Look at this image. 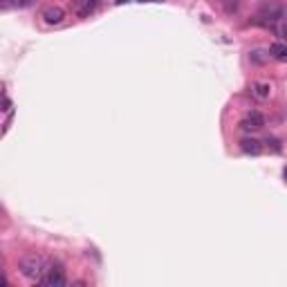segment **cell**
<instances>
[{
  "mask_svg": "<svg viewBox=\"0 0 287 287\" xmlns=\"http://www.w3.org/2000/svg\"><path fill=\"white\" fill-rule=\"evenodd\" d=\"M50 267H52V263L47 261L45 256H41V253L25 256V258H20V263H18L20 274H23L25 278H29V280H36V283H41V278L47 274V269Z\"/></svg>",
  "mask_w": 287,
  "mask_h": 287,
  "instance_id": "1",
  "label": "cell"
},
{
  "mask_svg": "<svg viewBox=\"0 0 287 287\" xmlns=\"http://www.w3.org/2000/svg\"><path fill=\"white\" fill-rule=\"evenodd\" d=\"M41 285L45 287H63L66 285V272H63L61 265H52L47 269V274L41 278Z\"/></svg>",
  "mask_w": 287,
  "mask_h": 287,
  "instance_id": "2",
  "label": "cell"
},
{
  "mask_svg": "<svg viewBox=\"0 0 287 287\" xmlns=\"http://www.w3.org/2000/svg\"><path fill=\"white\" fill-rule=\"evenodd\" d=\"M97 0H70V9H72L74 16L79 18H88L90 14L97 12Z\"/></svg>",
  "mask_w": 287,
  "mask_h": 287,
  "instance_id": "3",
  "label": "cell"
},
{
  "mask_svg": "<svg viewBox=\"0 0 287 287\" xmlns=\"http://www.w3.org/2000/svg\"><path fill=\"white\" fill-rule=\"evenodd\" d=\"M263 126H265V117L261 115V112H251V115H247L240 121V128L245 133H256V131H261Z\"/></svg>",
  "mask_w": 287,
  "mask_h": 287,
  "instance_id": "4",
  "label": "cell"
},
{
  "mask_svg": "<svg viewBox=\"0 0 287 287\" xmlns=\"http://www.w3.org/2000/svg\"><path fill=\"white\" fill-rule=\"evenodd\" d=\"M251 97L258 101H267L272 97V83L267 81H253L251 83Z\"/></svg>",
  "mask_w": 287,
  "mask_h": 287,
  "instance_id": "5",
  "label": "cell"
},
{
  "mask_svg": "<svg viewBox=\"0 0 287 287\" xmlns=\"http://www.w3.org/2000/svg\"><path fill=\"white\" fill-rule=\"evenodd\" d=\"M43 18H45L47 25H61L63 18H66V9L63 7H47L43 12Z\"/></svg>",
  "mask_w": 287,
  "mask_h": 287,
  "instance_id": "6",
  "label": "cell"
},
{
  "mask_svg": "<svg viewBox=\"0 0 287 287\" xmlns=\"http://www.w3.org/2000/svg\"><path fill=\"white\" fill-rule=\"evenodd\" d=\"M240 150L242 153H247V155H261L263 153V144L258 142V139H253V137H245L240 142Z\"/></svg>",
  "mask_w": 287,
  "mask_h": 287,
  "instance_id": "7",
  "label": "cell"
},
{
  "mask_svg": "<svg viewBox=\"0 0 287 287\" xmlns=\"http://www.w3.org/2000/svg\"><path fill=\"white\" fill-rule=\"evenodd\" d=\"M269 56L278 58V61H287V47L283 43H274V45H269Z\"/></svg>",
  "mask_w": 287,
  "mask_h": 287,
  "instance_id": "8",
  "label": "cell"
},
{
  "mask_svg": "<svg viewBox=\"0 0 287 287\" xmlns=\"http://www.w3.org/2000/svg\"><path fill=\"white\" fill-rule=\"evenodd\" d=\"M14 7H23V0H0V9H14Z\"/></svg>",
  "mask_w": 287,
  "mask_h": 287,
  "instance_id": "9",
  "label": "cell"
},
{
  "mask_svg": "<svg viewBox=\"0 0 287 287\" xmlns=\"http://www.w3.org/2000/svg\"><path fill=\"white\" fill-rule=\"evenodd\" d=\"M267 146H272V150L274 153H280V144H278V139H267V142H265Z\"/></svg>",
  "mask_w": 287,
  "mask_h": 287,
  "instance_id": "10",
  "label": "cell"
},
{
  "mask_svg": "<svg viewBox=\"0 0 287 287\" xmlns=\"http://www.w3.org/2000/svg\"><path fill=\"white\" fill-rule=\"evenodd\" d=\"M261 54H263V52H253V54H251V61H256V63H265L267 58L261 56Z\"/></svg>",
  "mask_w": 287,
  "mask_h": 287,
  "instance_id": "11",
  "label": "cell"
},
{
  "mask_svg": "<svg viewBox=\"0 0 287 287\" xmlns=\"http://www.w3.org/2000/svg\"><path fill=\"white\" fill-rule=\"evenodd\" d=\"M5 112H12V99H9L7 94H5V108H3Z\"/></svg>",
  "mask_w": 287,
  "mask_h": 287,
  "instance_id": "12",
  "label": "cell"
},
{
  "mask_svg": "<svg viewBox=\"0 0 287 287\" xmlns=\"http://www.w3.org/2000/svg\"><path fill=\"white\" fill-rule=\"evenodd\" d=\"M278 34H280V36H283V39L287 41V29H280V31H278Z\"/></svg>",
  "mask_w": 287,
  "mask_h": 287,
  "instance_id": "13",
  "label": "cell"
},
{
  "mask_svg": "<svg viewBox=\"0 0 287 287\" xmlns=\"http://www.w3.org/2000/svg\"><path fill=\"white\" fill-rule=\"evenodd\" d=\"M139 3H162V0H139Z\"/></svg>",
  "mask_w": 287,
  "mask_h": 287,
  "instance_id": "14",
  "label": "cell"
},
{
  "mask_svg": "<svg viewBox=\"0 0 287 287\" xmlns=\"http://www.w3.org/2000/svg\"><path fill=\"white\" fill-rule=\"evenodd\" d=\"M123 3H126V0H117V5H123Z\"/></svg>",
  "mask_w": 287,
  "mask_h": 287,
  "instance_id": "15",
  "label": "cell"
},
{
  "mask_svg": "<svg viewBox=\"0 0 287 287\" xmlns=\"http://www.w3.org/2000/svg\"><path fill=\"white\" fill-rule=\"evenodd\" d=\"M283 175H285V180H287V169H285V173H283Z\"/></svg>",
  "mask_w": 287,
  "mask_h": 287,
  "instance_id": "16",
  "label": "cell"
}]
</instances>
